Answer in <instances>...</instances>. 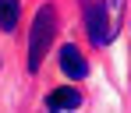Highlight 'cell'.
<instances>
[{
	"mask_svg": "<svg viewBox=\"0 0 131 113\" xmlns=\"http://www.w3.org/2000/svg\"><path fill=\"white\" fill-rule=\"evenodd\" d=\"M21 14V0H0V32H14Z\"/></svg>",
	"mask_w": 131,
	"mask_h": 113,
	"instance_id": "cell-5",
	"label": "cell"
},
{
	"mask_svg": "<svg viewBox=\"0 0 131 113\" xmlns=\"http://www.w3.org/2000/svg\"><path fill=\"white\" fill-rule=\"evenodd\" d=\"M110 7L113 0L103 4V0H89L85 4V32L92 46H106L110 43Z\"/></svg>",
	"mask_w": 131,
	"mask_h": 113,
	"instance_id": "cell-2",
	"label": "cell"
},
{
	"mask_svg": "<svg viewBox=\"0 0 131 113\" xmlns=\"http://www.w3.org/2000/svg\"><path fill=\"white\" fill-rule=\"evenodd\" d=\"M53 35H57V7L43 4L36 11V18H32V28H28V71L32 74L43 67V57L50 49V43H53Z\"/></svg>",
	"mask_w": 131,
	"mask_h": 113,
	"instance_id": "cell-1",
	"label": "cell"
},
{
	"mask_svg": "<svg viewBox=\"0 0 131 113\" xmlns=\"http://www.w3.org/2000/svg\"><path fill=\"white\" fill-rule=\"evenodd\" d=\"M78 106H82V92L71 89V85L53 89L50 95H46V110L50 113H67V110H78Z\"/></svg>",
	"mask_w": 131,
	"mask_h": 113,
	"instance_id": "cell-4",
	"label": "cell"
},
{
	"mask_svg": "<svg viewBox=\"0 0 131 113\" xmlns=\"http://www.w3.org/2000/svg\"><path fill=\"white\" fill-rule=\"evenodd\" d=\"M60 71H64V78H71V81H82L89 74V60L82 57V49L78 46H60Z\"/></svg>",
	"mask_w": 131,
	"mask_h": 113,
	"instance_id": "cell-3",
	"label": "cell"
}]
</instances>
